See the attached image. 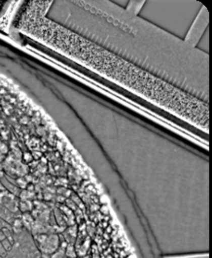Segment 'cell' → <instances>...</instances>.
Returning <instances> with one entry per match:
<instances>
[{"label": "cell", "mask_w": 212, "mask_h": 258, "mask_svg": "<svg viewBox=\"0 0 212 258\" xmlns=\"http://www.w3.org/2000/svg\"><path fill=\"white\" fill-rule=\"evenodd\" d=\"M38 240H36L37 244L39 245L40 249L44 252V253H47V254H50V253H53L58 246H59V240H58V237L57 236H45V235H39L37 237Z\"/></svg>", "instance_id": "1"}]
</instances>
